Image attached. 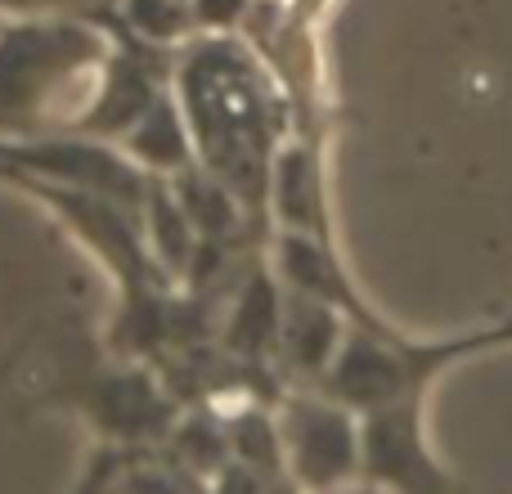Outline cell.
I'll return each instance as SVG.
<instances>
[{"instance_id": "6da1fadb", "label": "cell", "mask_w": 512, "mask_h": 494, "mask_svg": "<svg viewBox=\"0 0 512 494\" xmlns=\"http://www.w3.org/2000/svg\"><path fill=\"white\" fill-rule=\"evenodd\" d=\"M99 41L81 27H14L0 41V126L23 117H72L63 81L95 63Z\"/></svg>"}, {"instance_id": "7a4b0ae2", "label": "cell", "mask_w": 512, "mask_h": 494, "mask_svg": "<svg viewBox=\"0 0 512 494\" xmlns=\"http://www.w3.org/2000/svg\"><path fill=\"white\" fill-rule=\"evenodd\" d=\"M364 477L387 481L400 494H459L454 481L436 468L423 454V441H418V418L414 405H378L364 427Z\"/></svg>"}, {"instance_id": "3957f363", "label": "cell", "mask_w": 512, "mask_h": 494, "mask_svg": "<svg viewBox=\"0 0 512 494\" xmlns=\"http://www.w3.org/2000/svg\"><path fill=\"white\" fill-rule=\"evenodd\" d=\"M288 441H292V468L315 490L342 481L360 463V445H355L351 423L324 405H292Z\"/></svg>"}, {"instance_id": "277c9868", "label": "cell", "mask_w": 512, "mask_h": 494, "mask_svg": "<svg viewBox=\"0 0 512 494\" xmlns=\"http://www.w3.org/2000/svg\"><path fill=\"white\" fill-rule=\"evenodd\" d=\"M131 149L149 162H167V167H180L185 162V122H176V108L158 104L153 117H140V131L131 135Z\"/></svg>"}, {"instance_id": "5b68a950", "label": "cell", "mask_w": 512, "mask_h": 494, "mask_svg": "<svg viewBox=\"0 0 512 494\" xmlns=\"http://www.w3.org/2000/svg\"><path fill=\"white\" fill-rule=\"evenodd\" d=\"M328 328H333V319H328V310H301L297 319L288 324V346L297 360L306 364H319L328 351Z\"/></svg>"}, {"instance_id": "8992f818", "label": "cell", "mask_w": 512, "mask_h": 494, "mask_svg": "<svg viewBox=\"0 0 512 494\" xmlns=\"http://www.w3.org/2000/svg\"><path fill=\"white\" fill-rule=\"evenodd\" d=\"M131 23L149 36H176L185 32V5L180 0H131Z\"/></svg>"}, {"instance_id": "52a82bcc", "label": "cell", "mask_w": 512, "mask_h": 494, "mask_svg": "<svg viewBox=\"0 0 512 494\" xmlns=\"http://www.w3.org/2000/svg\"><path fill=\"white\" fill-rule=\"evenodd\" d=\"M131 494H198L189 477H167V472H140L131 477Z\"/></svg>"}, {"instance_id": "ba28073f", "label": "cell", "mask_w": 512, "mask_h": 494, "mask_svg": "<svg viewBox=\"0 0 512 494\" xmlns=\"http://www.w3.org/2000/svg\"><path fill=\"white\" fill-rule=\"evenodd\" d=\"M194 14L203 18V23L221 27V23H234V18L243 14V0H194Z\"/></svg>"}]
</instances>
